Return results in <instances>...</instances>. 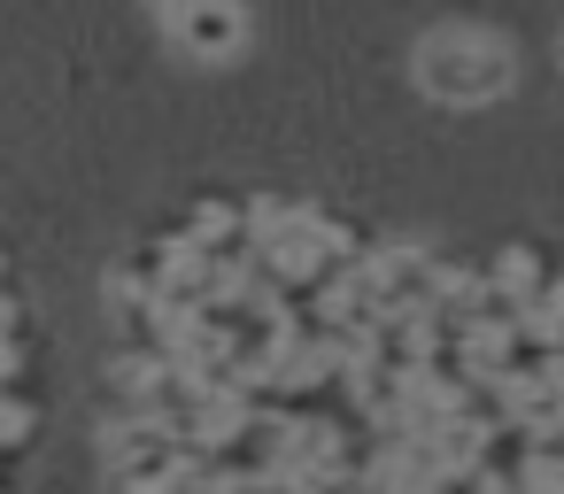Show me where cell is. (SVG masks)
<instances>
[{"label":"cell","instance_id":"cell-8","mask_svg":"<svg viewBox=\"0 0 564 494\" xmlns=\"http://www.w3.org/2000/svg\"><path fill=\"white\" fill-rule=\"evenodd\" d=\"M209 494H240V486H209Z\"/></svg>","mask_w":564,"mask_h":494},{"label":"cell","instance_id":"cell-2","mask_svg":"<svg viewBox=\"0 0 564 494\" xmlns=\"http://www.w3.org/2000/svg\"><path fill=\"white\" fill-rule=\"evenodd\" d=\"M186 463H194V448H186L171 425H155V417H124V425L109 432V486H117V494H155V486H171Z\"/></svg>","mask_w":564,"mask_h":494},{"label":"cell","instance_id":"cell-4","mask_svg":"<svg viewBox=\"0 0 564 494\" xmlns=\"http://www.w3.org/2000/svg\"><path fill=\"white\" fill-rule=\"evenodd\" d=\"M171 40L194 63H232L248 47V9H240V0H194L186 17H171Z\"/></svg>","mask_w":564,"mask_h":494},{"label":"cell","instance_id":"cell-6","mask_svg":"<svg viewBox=\"0 0 564 494\" xmlns=\"http://www.w3.org/2000/svg\"><path fill=\"white\" fill-rule=\"evenodd\" d=\"M525 317H533L541 332H556V340H564V278H541V286H533V301H525Z\"/></svg>","mask_w":564,"mask_h":494},{"label":"cell","instance_id":"cell-1","mask_svg":"<svg viewBox=\"0 0 564 494\" xmlns=\"http://www.w3.org/2000/svg\"><path fill=\"white\" fill-rule=\"evenodd\" d=\"M410 78H417V94L441 101V109H487V101L510 94L518 63H510V47H502L495 32H479V24H441V32L417 40Z\"/></svg>","mask_w":564,"mask_h":494},{"label":"cell","instance_id":"cell-3","mask_svg":"<svg viewBox=\"0 0 564 494\" xmlns=\"http://www.w3.org/2000/svg\"><path fill=\"white\" fill-rule=\"evenodd\" d=\"M371 294H379V317L417 325L448 294V263H433L425 248H387V255H371Z\"/></svg>","mask_w":564,"mask_h":494},{"label":"cell","instance_id":"cell-9","mask_svg":"<svg viewBox=\"0 0 564 494\" xmlns=\"http://www.w3.org/2000/svg\"><path fill=\"white\" fill-rule=\"evenodd\" d=\"M556 70H564V40H556Z\"/></svg>","mask_w":564,"mask_h":494},{"label":"cell","instance_id":"cell-5","mask_svg":"<svg viewBox=\"0 0 564 494\" xmlns=\"http://www.w3.org/2000/svg\"><path fill=\"white\" fill-rule=\"evenodd\" d=\"M171 271H178V240H148V248H132V255L117 263L109 294H117V301H155Z\"/></svg>","mask_w":564,"mask_h":494},{"label":"cell","instance_id":"cell-7","mask_svg":"<svg viewBox=\"0 0 564 494\" xmlns=\"http://www.w3.org/2000/svg\"><path fill=\"white\" fill-rule=\"evenodd\" d=\"M148 9H155V17L171 24V17H186V9H194V0H148Z\"/></svg>","mask_w":564,"mask_h":494}]
</instances>
